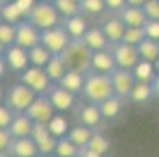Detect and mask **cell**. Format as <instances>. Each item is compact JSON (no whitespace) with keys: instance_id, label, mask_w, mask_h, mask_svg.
Wrapping results in <instances>:
<instances>
[{"instance_id":"cell-1","label":"cell","mask_w":159,"mask_h":157,"mask_svg":"<svg viewBox=\"0 0 159 157\" xmlns=\"http://www.w3.org/2000/svg\"><path fill=\"white\" fill-rule=\"evenodd\" d=\"M82 96L87 102H92V104H96V105H99L107 98L113 96L110 77L107 74H99V72H95V71H88L85 74Z\"/></svg>"},{"instance_id":"cell-2","label":"cell","mask_w":159,"mask_h":157,"mask_svg":"<svg viewBox=\"0 0 159 157\" xmlns=\"http://www.w3.org/2000/svg\"><path fill=\"white\" fill-rule=\"evenodd\" d=\"M25 20L30 22V24L35 28H38L39 32H44V30H49V28L60 25L61 17L58 16V13H57V10L54 8L52 3L38 0L35 3V7L27 13Z\"/></svg>"},{"instance_id":"cell-3","label":"cell","mask_w":159,"mask_h":157,"mask_svg":"<svg viewBox=\"0 0 159 157\" xmlns=\"http://www.w3.org/2000/svg\"><path fill=\"white\" fill-rule=\"evenodd\" d=\"M65 64L68 71H77L82 74H87L90 71V52L80 39H71V42L68 44V47L61 54Z\"/></svg>"},{"instance_id":"cell-4","label":"cell","mask_w":159,"mask_h":157,"mask_svg":"<svg viewBox=\"0 0 159 157\" xmlns=\"http://www.w3.org/2000/svg\"><path fill=\"white\" fill-rule=\"evenodd\" d=\"M38 94L33 93L30 88H27L25 85H22L19 82L13 83L8 89H7V101L5 105H8L14 113H19V111H25L30 104L35 101Z\"/></svg>"},{"instance_id":"cell-5","label":"cell","mask_w":159,"mask_h":157,"mask_svg":"<svg viewBox=\"0 0 159 157\" xmlns=\"http://www.w3.org/2000/svg\"><path fill=\"white\" fill-rule=\"evenodd\" d=\"M70 42H71V38L68 36V33L65 32V28L61 25L41 32L39 44L51 55H61Z\"/></svg>"},{"instance_id":"cell-6","label":"cell","mask_w":159,"mask_h":157,"mask_svg":"<svg viewBox=\"0 0 159 157\" xmlns=\"http://www.w3.org/2000/svg\"><path fill=\"white\" fill-rule=\"evenodd\" d=\"M17 82L25 85L27 88H30L33 93L39 94H46L48 89L51 88V80L46 76L43 68H36V66H29L25 71H22L17 77Z\"/></svg>"},{"instance_id":"cell-7","label":"cell","mask_w":159,"mask_h":157,"mask_svg":"<svg viewBox=\"0 0 159 157\" xmlns=\"http://www.w3.org/2000/svg\"><path fill=\"white\" fill-rule=\"evenodd\" d=\"M113 61H115V66L118 69H129L132 71L134 66L140 61L139 52L134 46H129V44L125 42H118V44H113V46L109 47Z\"/></svg>"},{"instance_id":"cell-8","label":"cell","mask_w":159,"mask_h":157,"mask_svg":"<svg viewBox=\"0 0 159 157\" xmlns=\"http://www.w3.org/2000/svg\"><path fill=\"white\" fill-rule=\"evenodd\" d=\"M25 113L33 123L48 124L57 111L54 110V107H52V104H51V101L48 99L46 94H39V96L35 98V101L25 110Z\"/></svg>"},{"instance_id":"cell-9","label":"cell","mask_w":159,"mask_h":157,"mask_svg":"<svg viewBox=\"0 0 159 157\" xmlns=\"http://www.w3.org/2000/svg\"><path fill=\"white\" fill-rule=\"evenodd\" d=\"M14 46H19L22 49H32L39 44V38H41V32L38 28H35L30 22H27L25 19L17 22L14 25Z\"/></svg>"},{"instance_id":"cell-10","label":"cell","mask_w":159,"mask_h":157,"mask_svg":"<svg viewBox=\"0 0 159 157\" xmlns=\"http://www.w3.org/2000/svg\"><path fill=\"white\" fill-rule=\"evenodd\" d=\"M109 77H110L113 94L118 96L121 101H128V98L131 94V89L135 85V77H134L132 71L117 68L113 72L109 74Z\"/></svg>"},{"instance_id":"cell-11","label":"cell","mask_w":159,"mask_h":157,"mask_svg":"<svg viewBox=\"0 0 159 157\" xmlns=\"http://www.w3.org/2000/svg\"><path fill=\"white\" fill-rule=\"evenodd\" d=\"M46 96L51 101L54 110L55 111H60V113L74 108V105H76V96L73 93H70V91H66L65 88H61L57 83L55 85H51V88L48 89Z\"/></svg>"},{"instance_id":"cell-12","label":"cell","mask_w":159,"mask_h":157,"mask_svg":"<svg viewBox=\"0 0 159 157\" xmlns=\"http://www.w3.org/2000/svg\"><path fill=\"white\" fill-rule=\"evenodd\" d=\"M3 57H5V61H7V68L20 74L22 71H25L29 66H30V61H29V52L25 49H22L19 46H10L5 49L3 52Z\"/></svg>"},{"instance_id":"cell-13","label":"cell","mask_w":159,"mask_h":157,"mask_svg":"<svg viewBox=\"0 0 159 157\" xmlns=\"http://www.w3.org/2000/svg\"><path fill=\"white\" fill-rule=\"evenodd\" d=\"M115 69H117V66H115V61H113V57L109 49L92 52V57H90V71L109 76Z\"/></svg>"},{"instance_id":"cell-14","label":"cell","mask_w":159,"mask_h":157,"mask_svg":"<svg viewBox=\"0 0 159 157\" xmlns=\"http://www.w3.org/2000/svg\"><path fill=\"white\" fill-rule=\"evenodd\" d=\"M84 42V46L90 50V52H98V50H107L110 47L109 41L106 39L101 27H88L85 35L80 39Z\"/></svg>"},{"instance_id":"cell-15","label":"cell","mask_w":159,"mask_h":157,"mask_svg":"<svg viewBox=\"0 0 159 157\" xmlns=\"http://www.w3.org/2000/svg\"><path fill=\"white\" fill-rule=\"evenodd\" d=\"M77 121L80 126H85L88 129H96V126L102 121L99 107L96 104L85 101V104H82L77 110Z\"/></svg>"},{"instance_id":"cell-16","label":"cell","mask_w":159,"mask_h":157,"mask_svg":"<svg viewBox=\"0 0 159 157\" xmlns=\"http://www.w3.org/2000/svg\"><path fill=\"white\" fill-rule=\"evenodd\" d=\"M99 27H101V30H102V33H104V36L109 41L110 46L121 42L123 35H125V30H126V25L121 22V19L118 16L104 20L102 25H99Z\"/></svg>"},{"instance_id":"cell-17","label":"cell","mask_w":159,"mask_h":157,"mask_svg":"<svg viewBox=\"0 0 159 157\" xmlns=\"http://www.w3.org/2000/svg\"><path fill=\"white\" fill-rule=\"evenodd\" d=\"M8 155H11V157H39V152H38L35 142L30 137H24V138L13 140V143L8 149Z\"/></svg>"},{"instance_id":"cell-18","label":"cell","mask_w":159,"mask_h":157,"mask_svg":"<svg viewBox=\"0 0 159 157\" xmlns=\"http://www.w3.org/2000/svg\"><path fill=\"white\" fill-rule=\"evenodd\" d=\"M60 25L65 28V32L68 33V36L71 39H82V36L85 35V32L88 28V22L82 14H77L73 17L61 19Z\"/></svg>"},{"instance_id":"cell-19","label":"cell","mask_w":159,"mask_h":157,"mask_svg":"<svg viewBox=\"0 0 159 157\" xmlns=\"http://www.w3.org/2000/svg\"><path fill=\"white\" fill-rule=\"evenodd\" d=\"M32 127H33V121L27 116V113L19 111V113H14L8 130L13 135V138H24V137H30Z\"/></svg>"},{"instance_id":"cell-20","label":"cell","mask_w":159,"mask_h":157,"mask_svg":"<svg viewBox=\"0 0 159 157\" xmlns=\"http://www.w3.org/2000/svg\"><path fill=\"white\" fill-rule=\"evenodd\" d=\"M118 17L129 28H140L147 24V17L140 7H126L118 13Z\"/></svg>"},{"instance_id":"cell-21","label":"cell","mask_w":159,"mask_h":157,"mask_svg":"<svg viewBox=\"0 0 159 157\" xmlns=\"http://www.w3.org/2000/svg\"><path fill=\"white\" fill-rule=\"evenodd\" d=\"M84 82H85V74L77 72V71H66V74L61 77V80L57 85L65 88L66 91L73 93L74 96H79V94H82Z\"/></svg>"},{"instance_id":"cell-22","label":"cell","mask_w":159,"mask_h":157,"mask_svg":"<svg viewBox=\"0 0 159 157\" xmlns=\"http://www.w3.org/2000/svg\"><path fill=\"white\" fill-rule=\"evenodd\" d=\"M44 72H46V76L49 77L51 83L55 85L61 80V77L66 74L68 68H66V64H65V60L61 55H52L51 60L48 61V64L44 66Z\"/></svg>"},{"instance_id":"cell-23","label":"cell","mask_w":159,"mask_h":157,"mask_svg":"<svg viewBox=\"0 0 159 157\" xmlns=\"http://www.w3.org/2000/svg\"><path fill=\"white\" fill-rule=\"evenodd\" d=\"M95 132H96L95 129H88L85 126L76 124V126L70 127V130H68V133H66V138L70 140L76 148H84V146L88 145L90 138H92V135Z\"/></svg>"},{"instance_id":"cell-24","label":"cell","mask_w":159,"mask_h":157,"mask_svg":"<svg viewBox=\"0 0 159 157\" xmlns=\"http://www.w3.org/2000/svg\"><path fill=\"white\" fill-rule=\"evenodd\" d=\"M123 102L118 96H110L107 98L106 101H102L98 107H99V111H101V116L102 120H115L123 110Z\"/></svg>"},{"instance_id":"cell-25","label":"cell","mask_w":159,"mask_h":157,"mask_svg":"<svg viewBox=\"0 0 159 157\" xmlns=\"http://www.w3.org/2000/svg\"><path fill=\"white\" fill-rule=\"evenodd\" d=\"M151 98H153L151 85L148 82H135V85L131 89L128 101H131L134 104H147Z\"/></svg>"},{"instance_id":"cell-26","label":"cell","mask_w":159,"mask_h":157,"mask_svg":"<svg viewBox=\"0 0 159 157\" xmlns=\"http://www.w3.org/2000/svg\"><path fill=\"white\" fill-rule=\"evenodd\" d=\"M135 49H137V52H139L140 60L150 61L153 64H154V61L159 57V42L153 41V39H148V38H145Z\"/></svg>"},{"instance_id":"cell-27","label":"cell","mask_w":159,"mask_h":157,"mask_svg":"<svg viewBox=\"0 0 159 157\" xmlns=\"http://www.w3.org/2000/svg\"><path fill=\"white\" fill-rule=\"evenodd\" d=\"M0 20L7 22V24H11V25H16L17 22L24 20V14H22V11L11 0V2L0 7Z\"/></svg>"},{"instance_id":"cell-28","label":"cell","mask_w":159,"mask_h":157,"mask_svg":"<svg viewBox=\"0 0 159 157\" xmlns=\"http://www.w3.org/2000/svg\"><path fill=\"white\" fill-rule=\"evenodd\" d=\"M132 74L135 77V82H151L153 77L156 76V69H154V64L150 61H143L140 60L137 64L134 66Z\"/></svg>"},{"instance_id":"cell-29","label":"cell","mask_w":159,"mask_h":157,"mask_svg":"<svg viewBox=\"0 0 159 157\" xmlns=\"http://www.w3.org/2000/svg\"><path fill=\"white\" fill-rule=\"evenodd\" d=\"M48 129L51 132V135H54L55 138H61V137H66L68 130H70V126H68V120L63 115L55 113L52 116V120L48 123Z\"/></svg>"},{"instance_id":"cell-30","label":"cell","mask_w":159,"mask_h":157,"mask_svg":"<svg viewBox=\"0 0 159 157\" xmlns=\"http://www.w3.org/2000/svg\"><path fill=\"white\" fill-rule=\"evenodd\" d=\"M54 8L57 10L58 16L61 19H66V17H73V16H77L80 14V8H79V3L73 2V0H54Z\"/></svg>"},{"instance_id":"cell-31","label":"cell","mask_w":159,"mask_h":157,"mask_svg":"<svg viewBox=\"0 0 159 157\" xmlns=\"http://www.w3.org/2000/svg\"><path fill=\"white\" fill-rule=\"evenodd\" d=\"M29 52V61H30V66H36V68H44L48 64V61L51 60V54L44 49L41 44L32 47L27 50Z\"/></svg>"},{"instance_id":"cell-32","label":"cell","mask_w":159,"mask_h":157,"mask_svg":"<svg viewBox=\"0 0 159 157\" xmlns=\"http://www.w3.org/2000/svg\"><path fill=\"white\" fill-rule=\"evenodd\" d=\"M87 148L95 151V152H98L99 155H104L110 149V142H109V138L106 135H102V133H99V132H95L92 135V138H90Z\"/></svg>"},{"instance_id":"cell-33","label":"cell","mask_w":159,"mask_h":157,"mask_svg":"<svg viewBox=\"0 0 159 157\" xmlns=\"http://www.w3.org/2000/svg\"><path fill=\"white\" fill-rule=\"evenodd\" d=\"M77 149L66 137L57 138V145H55V152L54 155L57 157H76L77 155Z\"/></svg>"},{"instance_id":"cell-34","label":"cell","mask_w":159,"mask_h":157,"mask_svg":"<svg viewBox=\"0 0 159 157\" xmlns=\"http://www.w3.org/2000/svg\"><path fill=\"white\" fill-rule=\"evenodd\" d=\"M80 14H101L106 10L104 0H80L79 2Z\"/></svg>"},{"instance_id":"cell-35","label":"cell","mask_w":159,"mask_h":157,"mask_svg":"<svg viewBox=\"0 0 159 157\" xmlns=\"http://www.w3.org/2000/svg\"><path fill=\"white\" fill-rule=\"evenodd\" d=\"M145 38H147V36H145V30H143V27H140V28H129V27H126L121 42L129 44V46H134V47H137Z\"/></svg>"},{"instance_id":"cell-36","label":"cell","mask_w":159,"mask_h":157,"mask_svg":"<svg viewBox=\"0 0 159 157\" xmlns=\"http://www.w3.org/2000/svg\"><path fill=\"white\" fill-rule=\"evenodd\" d=\"M14 33H16L14 25L0 20V44H2L5 49L14 44Z\"/></svg>"},{"instance_id":"cell-37","label":"cell","mask_w":159,"mask_h":157,"mask_svg":"<svg viewBox=\"0 0 159 157\" xmlns=\"http://www.w3.org/2000/svg\"><path fill=\"white\" fill-rule=\"evenodd\" d=\"M51 137V132L48 129V124H38V123H33V127H32V132H30V138L35 142V145L48 140Z\"/></svg>"},{"instance_id":"cell-38","label":"cell","mask_w":159,"mask_h":157,"mask_svg":"<svg viewBox=\"0 0 159 157\" xmlns=\"http://www.w3.org/2000/svg\"><path fill=\"white\" fill-rule=\"evenodd\" d=\"M140 8L147 20H159V0H145Z\"/></svg>"},{"instance_id":"cell-39","label":"cell","mask_w":159,"mask_h":157,"mask_svg":"<svg viewBox=\"0 0 159 157\" xmlns=\"http://www.w3.org/2000/svg\"><path fill=\"white\" fill-rule=\"evenodd\" d=\"M14 116V111L5 105V104H0V129H8L11 121Z\"/></svg>"},{"instance_id":"cell-40","label":"cell","mask_w":159,"mask_h":157,"mask_svg":"<svg viewBox=\"0 0 159 157\" xmlns=\"http://www.w3.org/2000/svg\"><path fill=\"white\" fill-rule=\"evenodd\" d=\"M143 30L148 39L159 42V20H147V24L143 25Z\"/></svg>"},{"instance_id":"cell-41","label":"cell","mask_w":159,"mask_h":157,"mask_svg":"<svg viewBox=\"0 0 159 157\" xmlns=\"http://www.w3.org/2000/svg\"><path fill=\"white\" fill-rule=\"evenodd\" d=\"M13 135L10 133L8 129H0V152H7L8 154V149L13 143Z\"/></svg>"},{"instance_id":"cell-42","label":"cell","mask_w":159,"mask_h":157,"mask_svg":"<svg viewBox=\"0 0 159 157\" xmlns=\"http://www.w3.org/2000/svg\"><path fill=\"white\" fill-rule=\"evenodd\" d=\"M13 2L16 3V7L22 11V14H24V19L27 16V13L35 7V3L38 2V0H13Z\"/></svg>"},{"instance_id":"cell-43","label":"cell","mask_w":159,"mask_h":157,"mask_svg":"<svg viewBox=\"0 0 159 157\" xmlns=\"http://www.w3.org/2000/svg\"><path fill=\"white\" fill-rule=\"evenodd\" d=\"M104 5H106L107 10H110V11H118V13H120L123 8L128 7L126 0H104Z\"/></svg>"},{"instance_id":"cell-44","label":"cell","mask_w":159,"mask_h":157,"mask_svg":"<svg viewBox=\"0 0 159 157\" xmlns=\"http://www.w3.org/2000/svg\"><path fill=\"white\" fill-rule=\"evenodd\" d=\"M76 157H102V155H99L98 152H95L92 149H88L87 146H84V148L77 149V155Z\"/></svg>"},{"instance_id":"cell-45","label":"cell","mask_w":159,"mask_h":157,"mask_svg":"<svg viewBox=\"0 0 159 157\" xmlns=\"http://www.w3.org/2000/svg\"><path fill=\"white\" fill-rule=\"evenodd\" d=\"M151 85V91H153V98L159 99V72H156V76L153 77V80L150 82Z\"/></svg>"},{"instance_id":"cell-46","label":"cell","mask_w":159,"mask_h":157,"mask_svg":"<svg viewBox=\"0 0 159 157\" xmlns=\"http://www.w3.org/2000/svg\"><path fill=\"white\" fill-rule=\"evenodd\" d=\"M7 61H5V57L3 55H0V79H2L3 76H5V72H7Z\"/></svg>"},{"instance_id":"cell-47","label":"cell","mask_w":159,"mask_h":157,"mask_svg":"<svg viewBox=\"0 0 159 157\" xmlns=\"http://www.w3.org/2000/svg\"><path fill=\"white\" fill-rule=\"evenodd\" d=\"M143 2H145V0H126L128 7H142Z\"/></svg>"},{"instance_id":"cell-48","label":"cell","mask_w":159,"mask_h":157,"mask_svg":"<svg viewBox=\"0 0 159 157\" xmlns=\"http://www.w3.org/2000/svg\"><path fill=\"white\" fill-rule=\"evenodd\" d=\"M154 69H156V72H159V57H157V60L154 61Z\"/></svg>"},{"instance_id":"cell-49","label":"cell","mask_w":159,"mask_h":157,"mask_svg":"<svg viewBox=\"0 0 159 157\" xmlns=\"http://www.w3.org/2000/svg\"><path fill=\"white\" fill-rule=\"evenodd\" d=\"M3 96H5V93H3L2 86H0V104H2V99H3Z\"/></svg>"},{"instance_id":"cell-50","label":"cell","mask_w":159,"mask_h":157,"mask_svg":"<svg viewBox=\"0 0 159 157\" xmlns=\"http://www.w3.org/2000/svg\"><path fill=\"white\" fill-rule=\"evenodd\" d=\"M8 2H11V0H0V7L5 5V3H8Z\"/></svg>"},{"instance_id":"cell-51","label":"cell","mask_w":159,"mask_h":157,"mask_svg":"<svg viewBox=\"0 0 159 157\" xmlns=\"http://www.w3.org/2000/svg\"><path fill=\"white\" fill-rule=\"evenodd\" d=\"M3 52H5V47L2 46V44H0V55H3Z\"/></svg>"},{"instance_id":"cell-52","label":"cell","mask_w":159,"mask_h":157,"mask_svg":"<svg viewBox=\"0 0 159 157\" xmlns=\"http://www.w3.org/2000/svg\"><path fill=\"white\" fill-rule=\"evenodd\" d=\"M0 157H8V154L7 152H0Z\"/></svg>"},{"instance_id":"cell-53","label":"cell","mask_w":159,"mask_h":157,"mask_svg":"<svg viewBox=\"0 0 159 157\" xmlns=\"http://www.w3.org/2000/svg\"><path fill=\"white\" fill-rule=\"evenodd\" d=\"M43 2H48V3H54V0H43Z\"/></svg>"},{"instance_id":"cell-54","label":"cell","mask_w":159,"mask_h":157,"mask_svg":"<svg viewBox=\"0 0 159 157\" xmlns=\"http://www.w3.org/2000/svg\"><path fill=\"white\" fill-rule=\"evenodd\" d=\"M44 157H57V155H44Z\"/></svg>"},{"instance_id":"cell-55","label":"cell","mask_w":159,"mask_h":157,"mask_svg":"<svg viewBox=\"0 0 159 157\" xmlns=\"http://www.w3.org/2000/svg\"><path fill=\"white\" fill-rule=\"evenodd\" d=\"M73 2H76V3H79V2H80V0H73Z\"/></svg>"}]
</instances>
